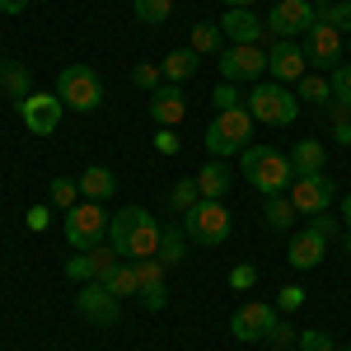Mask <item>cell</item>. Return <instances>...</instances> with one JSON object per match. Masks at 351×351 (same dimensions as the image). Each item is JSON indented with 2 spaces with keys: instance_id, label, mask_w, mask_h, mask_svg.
<instances>
[{
  "instance_id": "6da1fadb",
  "label": "cell",
  "mask_w": 351,
  "mask_h": 351,
  "mask_svg": "<svg viewBox=\"0 0 351 351\" xmlns=\"http://www.w3.org/2000/svg\"><path fill=\"white\" fill-rule=\"evenodd\" d=\"M160 230L164 225L145 206H122L108 220V243L122 253V263H145V258H160Z\"/></svg>"
},
{
  "instance_id": "7a4b0ae2",
  "label": "cell",
  "mask_w": 351,
  "mask_h": 351,
  "mask_svg": "<svg viewBox=\"0 0 351 351\" xmlns=\"http://www.w3.org/2000/svg\"><path fill=\"white\" fill-rule=\"evenodd\" d=\"M239 169L263 197H281V192H291V183H295L291 155H281V150H271V145H248L239 155Z\"/></svg>"
},
{
  "instance_id": "3957f363",
  "label": "cell",
  "mask_w": 351,
  "mask_h": 351,
  "mask_svg": "<svg viewBox=\"0 0 351 351\" xmlns=\"http://www.w3.org/2000/svg\"><path fill=\"white\" fill-rule=\"evenodd\" d=\"M243 108L253 112V122H267V127H291L300 117V99L291 84H276V80H258L248 89V104Z\"/></svg>"
},
{
  "instance_id": "277c9868",
  "label": "cell",
  "mask_w": 351,
  "mask_h": 351,
  "mask_svg": "<svg viewBox=\"0 0 351 351\" xmlns=\"http://www.w3.org/2000/svg\"><path fill=\"white\" fill-rule=\"evenodd\" d=\"M248 141H253V112L243 108H225L211 117V127H206V150L225 160V155H243L248 150Z\"/></svg>"
},
{
  "instance_id": "5b68a950",
  "label": "cell",
  "mask_w": 351,
  "mask_h": 351,
  "mask_svg": "<svg viewBox=\"0 0 351 351\" xmlns=\"http://www.w3.org/2000/svg\"><path fill=\"white\" fill-rule=\"evenodd\" d=\"M230 230H234V220L225 211V202H197L188 216H183V234L192 243H202V248H220V243L230 239Z\"/></svg>"
},
{
  "instance_id": "8992f818",
  "label": "cell",
  "mask_w": 351,
  "mask_h": 351,
  "mask_svg": "<svg viewBox=\"0 0 351 351\" xmlns=\"http://www.w3.org/2000/svg\"><path fill=\"white\" fill-rule=\"evenodd\" d=\"M56 99H61L66 108H75V112H94L104 104V80H99L89 66H66V71L56 75Z\"/></svg>"
},
{
  "instance_id": "52a82bcc",
  "label": "cell",
  "mask_w": 351,
  "mask_h": 351,
  "mask_svg": "<svg viewBox=\"0 0 351 351\" xmlns=\"http://www.w3.org/2000/svg\"><path fill=\"white\" fill-rule=\"evenodd\" d=\"M108 220L112 216L99 202H80L75 211H66V239H71V248H80V253L99 248V243L108 239Z\"/></svg>"
},
{
  "instance_id": "ba28073f",
  "label": "cell",
  "mask_w": 351,
  "mask_h": 351,
  "mask_svg": "<svg viewBox=\"0 0 351 351\" xmlns=\"http://www.w3.org/2000/svg\"><path fill=\"white\" fill-rule=\"evenodd\" d=\"M267 75V52L263 47H220V80L225 84H258Z\"/></svg>"
},
{
  "instance_id": "9c48e42d",
  "label": "cell",
  "mask_w": 351,
  "mask_h": 351,
  "mask_svg": "<svg viewBox=\"0 0 351 351\" xmlns=\"http://www.w3.org/2000/svg\"><path fill=\"white\" fill-rule=\"evenodd\" d=\"M319 19V5L314 0H276L267 10V33L271 38H304Z\"/></svg>"
},
{
  "instance_id": "30bf717a",
  "label": "cell",
  "mask_w": 351,
  "mask_h": 351,
  "mask_svg": "<svg viewBox=\"0 0 351 351\" xmlns=\"http://www.w3.org/2000/svg\"><path fill=\"white\" fill-rule=\"evenodd\" d=\"M300 47H304V61L314 66V71H332L337 61H342V47H347V33H337L332 24L324 19H314V28L300 38Z\"/></svg>"
},
{
  "instance_id": "8fae6325",
  "label": "cell",
  "mask_w": 351,
  "mask_h": 351,
  "mask_svg": "<svg viewBox=\"0 0 351 351\" xmlns=\"http://www.w3.org/2000/svg\"><path fill=\"white\" fill-rule=\"evenodd\" d=\"M267 75H271L276 84H291V89H295V84L309 75L304 47H300L295 38H271V47H267Z\"/></svg>"
},
{
  "instance_id": "7c38bea8",
  "label": "cell",
  "mask_w": 351,
  "mask_h": 351,
  "mask_svg": "<svg viewBox=\"0 0 351 351\" xmlns=\"http://www.w3.org/2000/svg\"><path fill=\"white\" fill-rule=\"evenodd\" d=\"M75 309H80V319H89V324H99V328H112L122 319V304H117V295L104 281H84L80 291H75Z\"/></svg>"
},
{
  "instance_id": "4fadbf2b",
  "label": "cell",
  "mask_w": 351,
  "mask_h": 351,
  "mask_svg": "<svg viewBox=\"0 0 351 351\" xmlns=\"http://www.w3.org/2000/svg\"><path fill=\"white\" fill-rule=\"evenodd\" d=\"M271 328H276V309H271L267 300H248V304L234 309V319H230V332L239 342H267Z\"/></svg>"
},
{
  "instance_id": "5bb4252c",
  "label": "cell",
  "mask_w": 351,
  "mask_h": 351,
  "mask_svg": "<svg viewBox=\"0 0 351 351\" xmlns=\"http://www.w3.org/2000/svg\"><path fill=\"white\" fill-rule=\"evenodd\" d=\"M286 197L295 202V211H300V216H324L328 206L337 202V188H332V178L314 173V178H295Z\"/></svg>"
},
{
  "instance_id": "9a60e30c",
  "label": "cell",
  "mask_w": 351,
  "mask_h": 351,
  "mask_svg": "<svg viewBox=\"0 0 351 351\" xmlns=\"http://www.w3.org/2000/svg\"><path fill=\"white\" fill-rule=\"evenodd\" d=\"M61 112H66V104L56 94H28L24 104H19V117H24V127L33 136H52L61 127Z\"/></svg>"
},
{
  "instance_id": "2e32d148",
  "label": "cell",
  "mask_w": 351,
  "mask_h": 351,
  "mask_svg": "<svg viewBox=\"0 0 351 351\" xmlns=\"http://www.w3.org/2000/svg\"><path fill=\"white\" fill-rule=\"evenodd\" d=\"M220 33H225V43H239V47H263L267 19H258L253 10H225V19H220Z\"/></svg>"
},
{
  "instance_id": "e0dca14e",
  "label": "cell",
  "mask_w": 351,
  "mask_h": 351,
  "mask_svg": "<svg viewBox=\"0 0 351 351\" xmlns=\"http://www.w3.org/2000/svg\"><path fill=\"white\" fill-rule=\"evenodd\" d=\"M145 112H150V122H155V127H178V122L188 117V99H183V89H178V84L164 80L160 89L150 94Z\"/></svg>"
},
{
  "instance_id": "ac0fdd59",
  "label": "cell",
  "mask_w": 351,
  "mask_h": 351,
  "mask_svg": "<svg viewBox=\"0 0 351 351\" xmlns=\"http://www.w3.org/2000/svg\"><path fill=\"white\" fill-rule=\"evenodd\" d=\"M324 253H328V239L309 225V230H300V234H291V248H286V258H291V267L295 271H309V267H319L324 263Z\"/></svg>"
},
{
  "instance_id": "d6986e66",
  "label": "cell",
  "mask_w": 351,
  "mask_h": 351,
  "mask_svg": "<svg viewBox=\"0 0 351 351\" xmlns=\"http://www.w3.org/2000/svg\"><path fill=\"white\" fill-rule=\"evenodd\" d=\"M136 276H141V304L150 309V314H160L169 291H164V263L160 258H145V263H136Z\"/></svg>"
},
{
  "instance_id": "ffe728a7",
  "label": "cell",
  "mask_w": 351,
  "mask_h": 351,
  "mask_svg": "<svg viewBox=\"0 0 351 351\" xmlns=\"http://www.w3.org/2000/svg\"><path fill=\"white\" fill-rule=\"evenodd\" d=\"M328 164V145L324 141H295V150H291V169H295V178H314V173H324Z\"/></svg>"
},
{
  "instance_id": "44dd1931",
  "label": "cell",
  "mask_w": 351,
  "mask_h": 351,
  "mask_svg": "<svg viewBox=\"0 0 351 351\" xmlns=\"http://www.w3.org/2000/svg\"><path fill=\"white\" fill-rule=\"evenodd\" d=\"M230 183H234V173H230V164H225V160L202 164V173H197V192H202L206 202H220V197L230 192Z\"/></svg>"
},
{
  "instance_id": "7402d4cb",
  "label": "cell",
  "mask_w": 351,
  "mask_h": 351,
  "mask_svg": "<svg viewBox=\"0 0 351 351\" xmlns=\"http://www.w3.org/2000/svg\"><path fill=\"white\" fill-rule=\"evenodd\" d=\"M75 183H80L84 202H108L112 192H117V178H112V169H104V164H89Z\"/></svg>"
},
{
  "instance_id": "603a6c76",
  "label": "cell",
  "mask_w": 351,
  "mask_h": 351,
  "mask_svg": "<svg viewBox=\"0 0 351 351\" xmlns=\"http://www.w3.org/2000/svg\"><path fill=\"white\" fill-rule=\"evenodd\" d=\"M0 94H10L14 104H24L28 94H33V75H28V66H19V61H0Z\"/></svg>"
},
{
  "instance_id": "cb8c5ba5",
  "label": "cell",
  "mask_w": 351,
  "mask_h": 351,
  "mask_svg": "<svg viewBox=\"0 0 351 351\" xmlns=\"http://www.w3.org/2000/svg\"><path fill=\"white\" fill-rule=\"evenodd\" d=\"M160 71H164V80H169V84H183V80H192V75L202 71V56L192 52V47H178V52L164 56Z\"/></svg>"
},
{
  "instance_id": "d4e9b609",
  "label": "cell",
  "mask_w": 351,
  "mask_h": 351,
  "mask_svg": "<svg viewBox=\"0 0 351 351\" xmlns=\"http://www.w3.org/2000/svg\"><path fill=\"white\" fill-rule=\"evenodd\" d=\"M188 234H183V225H164L160 230V263L164 267H178L183 258H188Z\"/></svg>"
},
{
  "instance_id": "484cf974",
  "label": "cell",
  "mask_w": 351,
  "mask_h": 351,
  "mask_svg": "<svg viewBox=\"0 0 351 351\" xmlns=\"http://www.w3.org/2000/svg\"><path fill=\"white\" fill-rule=\"evenodd\" d=\"M295 202L281 192V197H267V211H263V220H267V230H276V234H286L291 225H295Z\"/></svg>"
},
{
  "instance_id": "4316f807",
  "label": "cell",
  "mask_w": 351,
  "mask_h": 351,
  "mask_svg": "<svg viewBox=\"0 0 351 351\" xmlns=\"http://www.w3.org/2000/svg\"><path fill=\"white\" fill-rule=\"evenodd\" d=\"M295 99H300V104H314V108H324V104H332V84H328L324 75H314V71H309V75L295 84Z\"/></svg>"
},
{
  "instance_id": "83f0119b",
  "label": "cell",
  "mask_w": 351,
  "mask_h": 351,
  "mask_svg": "<svg viewBox=\"0 0 351 351\" xmlns=\"http://www.w3.org/2000/svg\"><path fill=\"white\" fill-rule=\"evenodd\" d=\"M220 43H225V33H220V24H192V38H188V47L197 56H206V52H220Z\"/></svg>"
},
{
  "instance_id": "f1b7e54d",
  "label": "cell",
  "mask_w": 351,
  "mask_h": 351,
  "mask_svg": "<svg viewBox=\"0 0 351 351\" xmlns=\"http://www.w3.org/2000/svg\"><path fill=\"white\" fill-rule=\"evenodd\" d=\"M197 202H202L197 178H178V183H173V192H169V211H173V216H188Z\"/></svg>"
},
{
  "instance_id": "f546056e",
  "label": "cell",
  "mask_w": 351,
  "mask_h": 351,
  "mask_svg": "<svg viewBox=\"0 0 351 351\" xmlns=\"http://www.w3.org/2000/svg\"><path fill=\"white\" fill-rule=\"evenodd\" d=\"M104 286H108L117 300H122V295H141V276H136V263H117V271H112Z\"/></svg>"
},
{
  "instance_id": "4dcf8cb0",
  "label": "cell",
  "mask_w": 351,
  "mask_h": 351,
  "mask_svg": "<svg viewBox=\"0 0 351 351\" xmlns=\"http://www.w3.org/2000/svg\"><path fill=\"white\" fill-rule=\"evenodd\" d=\"M89 263H94V281H108L117 271V263H122V253L112 243H99V248H89Z\"/></svg>"
},
{
  "instance_id": "1f68e13d",
  "label": "cell",
  "mask_w": 351,
  "mask_h": 351,
  "mask_svg": "<svg viewBox=\"0 0 351 351\" xmlns=\"http://www.w3.org/2000/svg\"><path fill=\"white\" fill-rule=\"evenodd\" d=\"M132 10L141 24H164L173 14V0H132Z\"/></svg>"
},
{
  "instance_id": "d6a6232c",
  "label": "cell",
  "mask_w": 351,
  "mask_h": 351,
  "mask_svg": "<svg viewBox=\"0 0 351 351\" xmlns=\"http://www.w3.org/2000/svg\"><path fill=\"white\" fill-rule=\"evenodd\" d=\"M319 19L332 24L337 33H351V0H328V5H319Z\"/></svg>"
},
{
  "instance_id": "836d02e7",
  "label": "cell",
  "mask_w": 351,
  "mask_h": 351,
  "mask_svg": "<svg viewBox=\"0 0 351 351\" xmlns=\"http://www.w3.org/2000/svg\"><path fill=\"white\" fill-rule=\"evenodd\" d=\"M52 206L75 211V206H80V183H75V178H52Z\"/></svg>"
},
{
  "instance_id": "e575fe53",
  "label": "cell",
  "mask_w": 351,
  "mask_h": 351,
  "mask_svg": "<svg viewBox=\"0 0 351 351\" xmlns=\"http://www.w3.org/2000/svg\"><path fill=\"white\" fill-rule=\"evenodd\" d=\"M132 84H136V89H145V94H155V89L164 84V71L155 66V61H136V66H132Z\"/></svg>"
},
{
  "instance_id": "d590c367",
  "label": "cell",
  "mask_w": 351,
  "mask_h": 351,
  "mask_svg": "<svg viewBox=\"0 0 351 351\" xmlns=\"http://www.w3.org/2000/svg\"><path fill=\"white\" fill-rule=\"evenodd\" d=\"M328 84H332V104H347L351 108V66H332Z\"/></svg>"
},
{
  "instance_id": "8d00e7d4",
  "label": "cell",
  "mask_w": 351,
  "mask_h": 351,
  "mask_svg": "<svg viewBox=\"0 0 351 351\" xmlns=\"http://www.w3.org/2000/svg\"><path fill=\"white\" fill-rule=\"evenodd\" d=\"M267 347L271 351H295L300 347V328H291V324H281V319H276V328L267 332Z\"/></svg>"
},
{
  "instance_id": "74e56055",
  "label": "cell",
  "mask_w": 351,
  "mask_h": 351,
  "mask_svg": "<svg viewBox=\"0 0 351 351\" xmlns=\"http://www.w3.org/2000/svg\"><path fill=\"white\" fill-rule=\"evenodd\" d=\"M295 351H337V342L328 337L324 328H300V347Z\"/></svg>"
},
{
  "instance_id": "f35d334b",
  "label": "cell",
  "mask_w": 351,
  "mask_h": 351,
  "mask_svg": "<svg viewBox=\"0 0 351 351\" xmlns=\"http://www.w3.org/2000/svg\"><path fill=\"white\" fill-rule=\"evenodd\" d=\"M66 276L84 286V281H94V263H89V253H75V258H66Z\"/></svg>"
},
{
  "instance_id": "ab89813d",
  "label": "cell",
  "mask_w": 351,
  "mask_h": 351,
  "mask_svg": "<svg viewBox=\"0 0 351 351\" xmlns=\"http://www.w3.org/2000/svg\"><path fill=\"white\" fill-rule=\"evenodd\" d=\"M211 104H216V112L239 108V84H225V80H220L216 89H211Z\"/></svg>"
},
{
  "instance_id": "60d3db41",
  "label": "cell",
  "mask_w": 351,
  "mask_h": 351,
  "mask_svg": "<svg viewBox=\"0 0 351 351\" xmlns=\"http://www.w3.org/2000/svg\"><path fill=\"white\" fill-rule=\"evenodd\" d=\"M155 150H160V155H178V150H183L178 132H173V127H160V132H155Z\"/></svg>"
},
{
  "instance_id": "b9f144b4",
  "label": "cell",
  "mask_w": 351,
  "mask_h": 351,
  "mask_svg": "<svg viewBox=\"0 0 351 351\" xmlns=\"http://www.w3.org/2000/svg\"><path fill=\"white\" fill-rule=\"evenodd\" d=\"M300 304H304V286H281V295H276V309H286V314H295Z\"/></svg>"
},
{
  "instance_id": "7bdbcfd3",
  "label": "cell",
  "mask_w": 351,
  "mask_h": 351,
  "mask_svg": "<svg viewBox=\"0 0 351 351\" xmlns=\"http://www.w3.org/2000/svg\"><path fill=\"white\" fill-rule=\"evenodd\" d=\"M309 225H314V230H319V234H324V239H342V220L337 216H309Z\"/></svg>"
},
{
  "instance_id": "ee69618b",
  "label": "cell",
  "mask_w": 351,
  "mask_h": 351,
  "mask_svg": "<svg viewBox=\"0 0 351 351\" xmlns=\"http://www.w3.org/2000/svg\"><path fill=\"white\" fill-rule=\"evenodd\" d=\"M253 281H258V267H253V263H239V267L230 271V286H234V291H248Z\"/></svg>"
},
{
  "instance_id": "f6af8a7d",
  "label": "cell",
  "mask_w": 351,
  "mask_h": 351,
  "mask_svg": "<svg viewBox=\"0 0 351 351\" xmlns=\"http://www.w3.org/2000/svg\"><path fill=\"white\" fill-rule=\"evenodd\" d=\"M342 248L351 253V192L342 197Z\"/></svg>"
},
{
  "instance_id": "bcb514c9",
  "label": "cell",
  "mask_w": 351,
  "mask_h": 351,
  "mask_svg": "<svg viewBox=\"0 0 351 351\" xmlns=\"http://www.w3.org/2000/svg\"><path fill=\"white\" fill-rule=\"evenodd\" d=\"M332 141H342V145H351V117H342V122H332Z\"/></svg>"
},
{
  "instance_id": "7dc6e473",
  "label": "cell",
  "mask_w": 351,
  "mask_h": 351,
  "mask_svg": "<svg viewBox=\"0 0 351 351\" xmlns=\"http://www.w3.org/2000/svg\"><path fill=\"white\" fill-rule=\"evenodd\" d=\"M43 225H47V206H33L28 211V230H43Z\"/></svg>"
},
{
  "instance_id": "c3c4849f",
  "label": "cell",
  "mask_w": 351,
  "mask_h": 351,
  "mask_svg": "<svg viewBox=\"0 0 351 351\" xmlns=\"http://www.w3.org/2000/svg\"><path fill=\"white\" fill-rule=\"evenodd\" d=\"M28 0H0V14H24Z\"/></svg>"
},
{
  "instance_id": "681fc988",
  "label": "cell",
  "mask_w": 351,
  "mask_h": 351,
  "mask_svg": "<svg viewBox=\"0 0 351 351\" xmlns=\"http://www.w3.org/2000/svg\"><path fill=\"white\" fill-rule=\"evenodd\" d=\"M225 10H253V0H225Z\"/></svg>"
},
{
  "instance_id": "f907efd6",
  "label": "cell",
  "mask_w": 351,
  "mask_h": 351,
  "mask_svg": "<svg viewBox=\"0 0 351 351\" xmlns=\"http://www.w3.org/2000/svg\"><path fill=\"white\" fill-rule=\"evenodd\" d=\"M314 5H328V0H314Z\"/></svg>"
},
{
  "instance_id": "816d5d0a",
  "label": "cell",
  "mask_w": 351,
  "mask_h": 351,
  "mask_svg": "<svg viewBox=\"0 0 351 351\" xmlns=\"http://www.w3.org/2000/svg\"><path fill=\"white\" fill-rule=\"evenodd\" d=\"M337 351H351V347H337Z\"/></svg>"
},
{
  "instance_id": "f5cc1de1",
  "label": "cell",
  "mask_w": 351,
  "mask_h": 351,
  "mask_svg": "<svg viewBox=\"0 0 351 351\" xmlns=\"http://www.w3.org/2000/svg\"><path fill=\"white\" fill-rule=\"evenodd\" d=\"M347 47H351V38H347Z\"/></svg>"
}]
</instances>
